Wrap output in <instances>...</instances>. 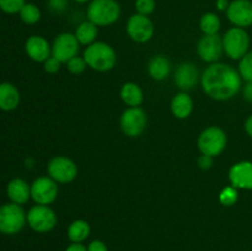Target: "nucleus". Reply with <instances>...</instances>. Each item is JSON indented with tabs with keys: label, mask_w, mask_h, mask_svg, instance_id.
<instances>
[{
	"label": "nucleus",
	"mask_w": 252,
	"mask_h": 251,
	"mask_svg": "<svg viewBox=\"0 0 252 251\" xmlns=\"http://www.w3.org/2000/svg\"><path fill=\"white\" fill-rule=\"evenodd\" d=\"M80 43L76 39L75 34L64 32L54 38L52 44V56L58 59L61 63H66L73 57L78 56Z\"/></svg>",
	"instance_id": "obj_11"
},
{
	"label": "nucleus",
	"mask_w": 252,
	"mask_h": 251,
	"mask_svg": "<svg viewBox=\"0 0 252 251\" xmlns=\"http://www.w3.org/2000/svg\"><path fill=\"white\" fill-rule=\"evenodd\" d=\"M223 52V38L218 34H204L197 44V53L199 58L208 63H217Z\"/></svg>",
	"instance_id": "obj_13"
},
{
	"label": "nucleus",
	"mask_w": 252,
	"mask_h": 251,
	"mask_svg": "<svg viewBox=\"0 0 252 251\" xmlns=\"http://www.w3.org/2000/svg\"><path fill=\"white\" fill-rule=\"evenodd\" d=\"M229 4H230V2H229V0H217L216 1V6L219 11L226 12V10H228V7H229Z\"/></svg>",
	"instance_id": "obj_38"
},
{
	"label": "nucleus",
	"mask_w": 252,
	"mask_h": 251,
	"mask_svg": "<svg viewBox=\"0 0 252 251\" xmlns=\"http://www.w3.org/2000/svg\"><path fill=\"white\" fill-rule=\"evenodd\" d=\"M212 165H213V157H209V155L202 154L198 157V166L202 170H208L211 169Z\"/></svg>",
	"instance_id": "obj_35"
},
{
	"label": "nucleus",
	"mask_w": 252,
	"mask_h": 251,
	"mask_svg": "<svg viewBox=\"0 0 252 251\" xmlns=\"http://www.w3.org/2000/svg\"><path fill=\"white\" fill-rule=\"evenodd\" d=\"M58 196V185L49 176L38 177L31 185V198L37 204H48L53 203Z\"/></svg>",
	"instance_id": "obj_12"
},
{
	"label": "nucleus",
	"mask_w": 252,
	"mask_h": 251,
	"mask_svg": "<svg viewBox=\"0 0 252 251\" xmlns=\"http://www.w3.org/2000/svg\"><path fill=\"white\" fill-rule=\"evenodd\" d=\"M19 15L22 22H25L27 25H34L41 19V10L38 9L37 5L31 4V2H26L22 6V9L20 10Z\"/></svg>",
	"instance_id": "obj_26"
},
{
	"label": "nucleus",
	"mask_w": 252,
	"mask_h": 251,
	"mask_svg": "<svg viewBox=\"0 0 252 251\" xmlns=\"http://www.w3.org/2000/svg\"><path fill=\"white\" fill-rule=\"evenodd\" d=\"M26 223V213L20 204L6 203L0 206V233L14 235L22 230Z\"/></svg>",
	"instance_id": "obj_4"
},
{
	"label": "nucleus",
	"mask_w": 252,
	"mask_h": 251,
	"mask_svg": "<svg viewBox=\"0 0 252 251\" xmlns=\"http://www.w3.org/2000/svg\"><path fill=\"white\" fill-rule=\"evenodd\" d=\"M25 4V0H0V10L9 15L19 14Z\"/></svg>",
	"instance_id": "obj_28"
},
{
	"label": "nucleus",
	"mask_w": 252,
	"mask_h": 251,
	"mask_svg": "<svg viewBox=\"0 0 252 251\" xmlns=\"http://www.w3.org/2000/svg\"><path fill=\"white\" fill-rule=\"evenodd\" d=\"M244 127H245V132L248 133L249 137L252 138V115H250L248 118H246Z\"/></svg>",
	"instance_id": "obj_39"
},
{
	"label": "nucleus",
	"mask_w": 252,
	"mask_h": 251,
	"mask_svg": "<svg viewBox=\"0 0 252 251\" xmlns=\"http://www.w3.org/2000/svg\"><path fill=\"white\" fill-rule=\"evenodd\" d=\"M220 26V19L214 12H206L199 20V27L204 34H218Z\"/></svg>",
	"instance_id": "obj_25"
},
{
	"label": "nucleus",
	"mask_w": 252,
	"mask_h": 251,
	"mask_svg": "<svg viewBox=\"0 0 252 251\" xmlns=\"http://www.w3.org/2000/svg\"><path fill=\"white\" fill-rule=\"evenodd\" d=\"M199 79L198 69L193 63H181L175 73V84L182 91H187L193 89L197 85Z\"/></svg>",
	"instance_id": "obj_17"
},
{
	"label": "nucleus",
	"mask_w": 252,
	"mask_h": 251,
	"mask_svg": "<svg viewBox=\"0 0 252 251\" xmlns=\"http://www.w3.org/2000/svg\"><path fill=\"white\" fill-rule=\"evenodd\" d=\"M84 59L89 68L96 71H108L117 62L116 52L105 42H94L84 51Z\"/></svg>",
	"instance_id": "obj_2"
},
{
	"label": "nucleus",
	"mask_w": 252,
	"mask_h": 251,
	"mask_svg": "<svg viewBox=\"0 0 252 251\" xmlns=\"http://www.w3.org/2000/svg\"><path fill=\"white\" fill-rule=\"evenodd\" d=\"M219 201L223 206H233L238 201V188L234 186H228L219 194Z\"/></svg>",
	"instance_id": "obj_29"
},
{
	"label": "nucleus",
	"mask_w": 252,
	"mask_h": 251,
	"mask_svg": "<svg viewBox=\"0 0 252 251\" xmlns=\"http://www.w3.org/2000/svg\"><path fill=\"white\" fill-rule=\"evenodd\" d=\"M229 181L238 189H252V162L240 161L229 170Z\"/></svg>",
	"instance_id": "obj_15"
},
{
	"label": "nucleus",
	"mask_w": 252,
	"mask_h": 251,
	"mask_svg": "<svg viewBox=\"0 0 252 251\" xmlns=\"http://www.w3.org/2000/svg\"><path fill=\"white\" fill-rule=\"evenodd\" d=\"M86 248H88V251H108L107 245L102 240L90 241V244Z\"/></svg>",
	"instance_id": "obj_34"
},
{
	"label": "nucleus",
	"mask_w": 252,
	"mask_h": 251,
	"mask_svg": "<svg viewBox=\"0 0 252 251\" xmlns=\"http://www.w3.org/2000/svg\"><path fill=\"white\" fill-rule=\"evenodd\" d=\"M239 74L246 83H252V51L248 52L239 62Z\"/></svg>",
	"instance_id": "obj_27"
},
{
	"label": "nucleus",
	"mask_w": 252,
	"mask_h": 251,
	"mask_svg": "<svg viewBox=\"0 0 252 251\" xmlns=\"http://www.w3.org/2000/svg\"><path fill=\"white\" fill-rule=\"evenodd\" d=\"M26 223L36 233H48L57 225V216L49 206L37 204L26 213Z\"/></svg>",
	"instance_id": "obj_7"
},
{
	"label": "nucleus",
	"mask_w": 252,
	"mask_h": 251,
	"mask_svg": "<svg viewBox=\"0 0 252 251\" xmlns=\"http://www.w3.org/2000/svg\"><path fill=\"white\" fill-rule=\"evenodd\" d=\"M193 111V100L186 93H179L171 101V112L179 120H185Z\"/></svg>",
	"instance_id": "obj_21"
},
{
	"label": "nucleus",
	"mask_w": 252,
	"mask_h": 251,
	"mask_svg": "<svg viewBox=\"0 0 252 251\" xmlns=\"http://www.w3.org/2000/svg\"><path fill=\"white\" fill-rule=\"evenodd\" d=\"M69 5V0H48L47 6L54 14H62L66 10Z\"/></svg>",
	"instance_id": "obj_32"
},
{
	"label": "nucleus",
	"mask_w": 252,
	"mask_h": 251,
	"mask_svg": "<svg viewBox=\"0 0 252 251\" xmlns=\"http://www.w3.org/2000/svg\"><path fill=\"white\" fill-rule=\"evenodd\" d=\"M73 1L79 2V4H85V2H90L91 0H73Z\"/></svg>",
	"instance_id": "obj_40"
},
{
	"label": "nucleus",
	"mask_w": 252,
	"mask_h": 251,
	"mask_svg": "<svg viewBox=\"0 0 252 251\" xmlns=\"http://www.w3.org/2000/svg\"><path fill=\"white\" fill-rule=\"evenodd\" d=\"M86 16L97 26H108L120 19L121 6L117 0H91L88 5Z\"/></svg>",
	"instance_id": "obj_3"
},
{
	"label": "nucleus",
	"mask_w": 252,
	"mask_h": 251,
	"mask_svg": "<svg viewBox=\"0 0 252 251\" xmlns=\"http://www.w3.org/2000/svg\"><path fill=\"white\" fill-rule=\"evenodd\" d=\"M47 171L51 179L57 184H68L78 175V166L71 159L66 157H56L51 159L47 166Z\"/></svg>",
	"instance_id": "obj_9"
},
{
	"label": "nucleus",
	"mask_w": 252,
	"mask_h": 251,
	"mask_svg": "<svg viewBox=\"0 0 252 251\" xmlns=\"http://www.w3.org/2000/svg\"><path fill=\"white\" fill-rule=\"evenodd\" d=\"M61 64L62 63L58 61V59L54 58L53 56H51L46 62H43V68L47 73L54 74L57 73V71H59V69H61Z\"/></svg>",
	"instance_id": "obj_33"
},
{
	"label": "nucleus",
	"mask_w": 252,
	"mask_h": 251,
	"mask_svg": "<svg viewBox=\"0 0 252 251\" xmlns=\"http://www.w3.org/2000/svg\"><path fill=\"white\" fill-rule=\"evenodd\" d=\"M6 193L12 203L21 206V204L26 203L30 197H31V186H29V184L25 180L19 179V177L12 179L7 184Z\"/></svg>",
	"instance_id": "obj_18"
},
{
	"label": "nucleus",
	"mask_w": 252,
	"mask_h": 251,
	"mask_svg": "<svg viewBox=\"0 0 252 251\" xmlns=\"http://www.w3.org/2000/svg\"><path fill=\"white\" fill-rule=\"evenodd\" d=\"M75 37L78 39V42L84 46H90L91 43H94L98 34V26L95 25L94 22L89 21H83L81 24L78 25L75 30Z\"/></svg>",
	"instance_id": "obj_23"
},
{
	"label": "nucleus",
	"mask_w": 252,
	"mask_h": 251,
	"mask_svg": "<svg viewBox=\"0 0 252 251\" xmlns=\"http://www.w3.org/2000/svg\"><path fill=\"white\" fill-rule=\"evenodd\" d=\"M20 93L11 83L0 84V110L12 111L19 106Z\"/></svg>",
	"instance_id": "obj_20"
},
{
	"label": "nucleus",
	"mask_w": 252,
	"mask_h": 251,
	"mask_svg": "<svg viewBox=\"0 0 252 251\" xmlns=\"http://www.w3.org/2000/svg\"><path fill=\"white\" fill-rule=\"evenodd\" d=\"M90 235V225L84 219H76L69 225L68 238L71 243H83Z\"/></svg>",
	"instance_id": "obj_24"
},
{
	"label": "nucleus",
	"mask_w": 252,
	"mask_h": 251,
	"mask_svg": "<svg viewBox=\"0 0 252 251\" xmlns=\"http://www.w3.org/2000/svg\"><path fill=\"white\" fill-rule=\"evenodd\" d=\"M228 20L236 27L245 29L252 25V1L250 0H233L226 10Z\"/></svg>",
	"instance_id": "obj_14"
},
{
	"label": "nucleus",
	"mask_w": 252,
	"mask_h": 251,
	"mask_svg": "<svg viewBox=\"0 0 252 251\" xmlns=\"http://www.w3.org/2000/svg\"><path fill=\"white\" fill-rule=\"evenodd\" d=\"M120 96L123 102L129 107H139L144 100V94L142 88L133 81L125 83L121 88Z\"/></svg>",
	"instance_id": "obj_22"
},
{
	"label": "nucleus",
	"mask_w": 252,
	"mask_h": 251,
	"mask_svg": "<svg viewBox=\"0 0 252 251\" xmlns=\"http://www.w3.org/2000/svg\"><path fill=\"white\" fill-rule=\"evenodd\" d=\"M64 251H88V248L83 243H71Z\"/></svg>",
	"instance_id": "obj_37"
},
{
	"label": "nucleus",
	"mask_w": 252,
	"mask_h": 251,
	"mask_svg": "<svg viewBox=\"0 0 252 251\" xmlns=\"http://www.w3.org/2000/svg\"><path fill=\"white\" fill-rule=\"evenodd\" d=\"M243 79L229 64L212 63L201 76V85L208 97L216 101L233 98L240 91Z\"/></svg>",
	"instance_id": "obj_1"
},
{
	"label": "nucleus",
	"mask_w": 252,
	"mask_h": 251,
	"mask_svg": "<svg viewBox=\"0 0 252 251\" xmlns=\"http://www.w3.org/2000/svg\"><path fill=\"white\" fill-rule=\"evenodd\" d=\"M223 47L226 56L235 61H240L250 48V37L241 27H231L223 37Z\"/></svg>",
	"instance_id": "obj_5"
},
{
	"label": "nucleus",
	"mask_w": 252,
	"mask_h": 251,
	"mask_svg": "<svg viewBox=\"0 0 252 251\" xmlns=\"http://www.w3.org/2000/svg\"><path fill=\"white\" fill-rule=\"evenodd\" d=\"M137 14L149 16L155 10V0H135Z\"/></svg>",
	"instance_id": "obj_31"
},
{
	"label": "nucleus",
	"mask_w": 252,
	"mask_h": 251,
	"mask_svg": "<svg viewBox=\"0 0 252 251\" xmlns=\"http://www.w3.org/2000/svg\"><path fill=\"white\" fill-rule=\"evenodd\" d=\"M243 95L245 101L249 103H252V83H246V85L243 89Z\"/></svg>",
	"instance_id": "obj_36"
},
{
	"label": "nucleus",
	"mask_w": 252,
	"mask_h": 251,
	"mask_svg": "<svg viewBox=\"0 0 252 251\" xmlns=\"http://www.w3.org/2000/svg\"><path fill=\"white\" fill-rule=\"evenodd\" d=\"M25 52L32 61L43 63L51 57L52 46L44 37L31 36L25 42Z\"/></svg>",
	"instance_id": "obj_16"
},
{
	"label": "nucleus",
	"mask_w": 252,
	"mask_h": 251,
	"mask_svg": "<svg viewBox=\"0 0 252 251\" xmlns=\"http://www.w3.org/2000/svg\"><path fill=\"white\" fill-rule=\"evenodd\" d=\"M147 113L140 107H129L123 111L120 118V126L122 132L127 137L135 138L143 134L147 128Z\"/></svg>",
	"instance_id": "obj_8"
},
{
	"label": "nucleus",
	"mask_w": 252,
	"mask_h": 251,
	"mask_svg": "<svg viewBox=\"0 0 252 251\" xmlns=\"http://www.w3.org/2000/svg\"><path fill=\"white\" fill-rule=\"evenodd\" d=\"M148 73L157 81L165 80L171 73V63L165 56H155L148 63Z\"/></svg>",
	"instance_id": "obj_19"
},
{
	"label": "nucleus",
	"mask_w": 252,
	"mask_h": 251,
	"mask_svg": "<svg viewBox=\"0 0 252 251\" xmlns=\"http://www.w3.org/2000/svg\"><path fill=\"white\" fill-rule=\"evenodd\" d=\"M88 64H86L84 57L75 56L70 59V61L66 62V68L70 71L71 74H75V75H79V74L83 73L86 69Z\"/></svg>",
	"instance_id": "obj_30"
},
{
	"label": "nucleus",
	"mask_w": 252,
	"mask_h": 251,
	"mask_svg": "<svg viewBox=\"0 0 252 251\" xmlns=\"http://www.w3.org/2000/svg\"><path fill=\"white\" fill-rule=\"evenodd\" d=\"M127 33L137 43H145L150 41L154 34V24L149 16L134 14L127 22Z\"/></svg>",
	"instance_id": "obj_10"
},
{
	"label": "nucleus",
	"mask_w": 252,
	"mask_h": 251,
	"mask_svg": "<svg viewBox=\"0 0 252 251\" xmlns=\"http://www.w3.org/2000/svg\"><path fill=\"white\" fill-rule=\"evenodd\" d=\"M228 137L226 133L219 127H208L199 134L198 137V149L202 154L209 157H217L221 154L226 148Z\"/></svg>",
	"instance_id": "obj_6"
}]
</instances>
